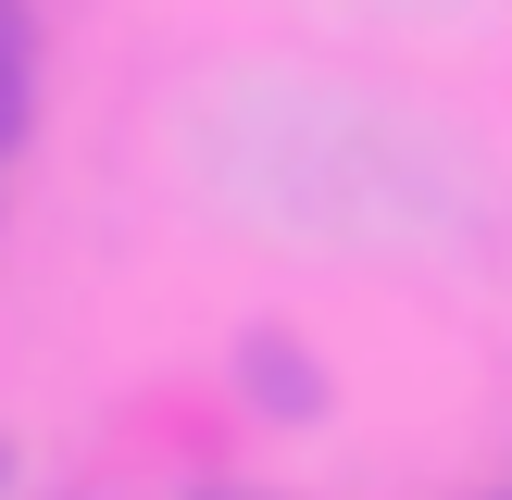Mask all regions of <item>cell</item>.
Wrapping results in <instances>:
<instances>
[{
  "instance_id": "1",
  "label": "cell",
  "mask_w": 512,
  "mask_h": 500,
  "mask_svg": "<svg viewBox=\"0 0 512 500\" xmlns=\"http://www.w3.org/2000/svg\"><path fill=\"white\" fill-rule=\"evenodd\" d=\"M25 113H38V63H25V25L0 13V163L25 150Z\"/></svg>"
}]
</instances>
